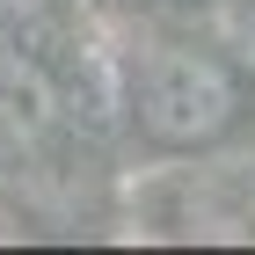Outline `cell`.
<instances>
[{"mask_svg":"<svg viewBox=\"0 0 255 255\" xmlns=\"http://www.w3.org/2000/svg\"><path fill=\"white\" fill-rule=\"evenodd\" d=\"M131 219L160 241H219V248H255V153L212 146V153L168 160L160 175L131 190Z\"/></svg>","mask_w":255,"mask_h":255,"instance_id":"obj_2","label":"cell"},{"mask_svg":"<svg viewBox=\"0 0 255 255\" xmlns=\"http://www.w3.org/2000/svg\"><path fill=\"white\" fill-rule=\"evenodd\" d=\"M80 0H0V37H22V44H44L59 37L66 22H73Z\"/></svg>","mask_w":255,"mask_h":255,"instance_id":"obj_4","label":"cell"},{"mask_svg":"<svg viewBox=\"0 0 255 255\" xmlns=\"http://www.w3.org/2000/svg\"><path fill=\"white\" fill-rule=\"evenodd\" d=\"M29 234H37V212H29V204L0 182V241H29Z\"/></svg>","mask_w":255,"mask_h":255,"instance_id":"obj_5","label":"cell"},{"mask_svg":"<svg viewBox=\"0 0 255 255\" xmlns=\"http://www.w3.org/2000/svg\"><path fill=\"white\" fill-rule=\"evenodd\" d=\"M117 124L146 160H190L234 146L255 124V80L234 51L182 29H131L110 59Z\"/></svg>","mask_w":255,"mask_h":255,"instance_id":"obj_1","label":"cell"},{"mask_svg":"<svg viewBox=\"0 0 255 255\" xmlns=\"http://www.w3.org/2000/svg\"><path fill=\"white\" fill-rule=\"evenodd\" d=\"M73 131V102L37 44L0 37V175L44 168Z\"/></svg>","mask_w":255,"mask_h":255,"instance_id":"obj_3","label":"cell"},{"mask_svg":"<svg viewBox=\"0 0 255 255\" xmlns=\"http://www.w3.org/2000/svg\"><path fill=\"white\" fill-rule=\"evenodd\" d=\"M117 15H138V22H160V15H182V7H197V0H110Z\"/></svg>","mask_w":255,"mask_h":255,"instance_id":"obj_6","label":"cell"}]
</instances>
